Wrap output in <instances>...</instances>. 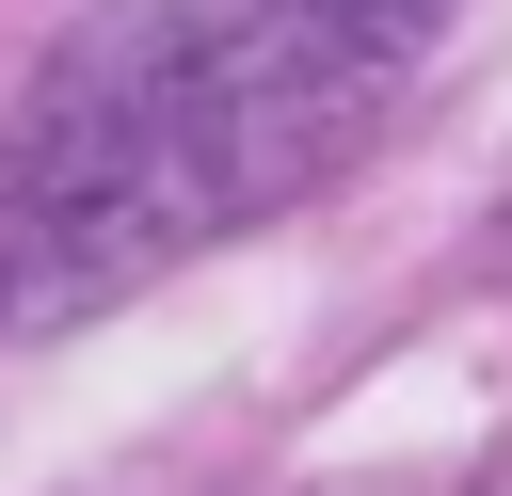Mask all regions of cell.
<instances>
[{
    "mask_svg": "<svg viewBox=\"0 0 512 496\" xmlns=\"http://www.w3.org/2000/svg\"><path fill=\"white\" fill-rule=\"evenodd\" d=\"M448 0H112L0 128V320H80L128 272L288 208L416 64Z\"/></svg>",
    "mask_w": 512,
    "mask_h": 496,
    "instance_id": "obj_1",
    "label": "cell"
}]
</instances>
